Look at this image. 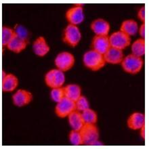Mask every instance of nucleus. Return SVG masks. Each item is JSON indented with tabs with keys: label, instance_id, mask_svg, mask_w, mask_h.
Here are the masks:
<instances>
[{
	"label": "nucleus",
	"instance_id": "nucleus-7",
	"mask_svg": "<svg viewBox=\"0 0 149 149\" xmlns=\"http://www.w3.org/2000/svg\"><path fill=\"white\" fill-rule=\"evenodd\" d=\"M74 57L71 53L67 52L60 53L55 59V65L58 69L61 71H67L73 67Z\"/></svg>",
	"mask_w": 149,
	"mask_h": 149
},
{
	"label": "nucleus",
	"instance_id": "nucleus-17",
	"mask_svg": "<svg viewBox=\"0 0 149 149\" xmlns=\"http://www.w3.org/2000/svg\"><path fill=\"white\" fill-rule=\"evenodd\" d=\"M18 80L15 75L8 74L2 79V90L5 92H12L17 88Z\"/></svg>",
	"mask_w": 149,
	"mask_h": 149
},
{
	"label": "nucleus",
	"instance_id": "nucleus-14",
	"mask_svg": "<svg viewBox=\"0 0 149 149\" xmlns=\"http://www.w3.org/2000/svg\"><path fill=\"white\" fill-rule=\"evenodd\" d=\"M33 49L35 54L39 56L46 55L49 51V47L43 37H39L33 42Z\"/></svg>",
	"mask_w": 149,
	"mask_h": 149
},
{
	"label": "nucleus",
	"instance_id": "nucleus-19",
	"mask_svg": "<svg viewBox=\"0 0 149 149\" xmlns=\"http://www.w3.org/2000/svg\"><path fill=\"white\" fill-rule=\"evenodd\" d=\"M138 23L134 20H125L121 24L120 31L129 36H134L138 32Z\"/></svg>",
	"mask_w": 149,
	"mask_h": 149
},
{
	"label": "nucleus",
	"instance_id": "nucleus-16",
	"mask_svg": "<svg viewBox=\"0 0 149 149\" xmlns=\"http://www.w3.org/2000/svg\"><path fill=\"white\" fill-rule=\"evenodd\" d=\"M68 117H69V124L73 128V130H76V131H80L83 125L85 124L80 111L74 110L70 113Z\"/></svg>",
	"mask_w": 149,
	"mask_h": 149
},
{
	"label": "nucleus",
	"instance_id": "nucleus-23",
	"mask_svg": "<svg viewBox=\"0 0 149 149\" xmlns=\"http://www.w3.org/2000/svg\"><path fill=\"white\" fill-rule=\"evenodd\" d=\"M81 116L84 123L95 124L97 122V114L90 108L82 111Z\"/></svg>",
	"mask_w": 149,
	"mask_h": 149
},
{
	"label": "nucleus",
	"instance_id": "nucleus-13",
	"mask_svg": "<svg viewBox=\"0 0 149 149\" xmlns=\"http://www.w3.org/2000/svg\"><path fill=\"white\" fill-rule=\"evenodd\" d=\"M90 28L96 36H108L110 31V24L104 19L98 18L92 22Z\"/></svg>",
	"mask_w": 149,
	"mask_h": 149
},
{
	"label": "nucleus",
	"instance_id": "nucleus-3",
	"mask_svg": "<svg viewBox=\"0 0 149 149\" xmlns=\"http://www.w3.org/2000/svg\"><path fill=\"white\" fill-rule=\"evenodd\" d=\"M83 143L86 145H93L98 140L99 133L95 124L85 123L80 130Z\"/></svg>",
	"mask_w": 149,
	"mask_h": 149
},
{
	"label": "nucleus",
	"instance_id": "nucleus-24",
	"mask_svg": "<svg viewBox=\"0 0 149 149\" xmlns=\"http://www.w3.org/2000/svg\"><path fill=\"white\" fill-rule=\"evenodd\" d=\"M14 31L16 34V36L20 37V39H23V40L26 41V42L29 43V39L30 33L29 31L24 27L23 26L20 25V24H17L14 27Z\"/></svg>",
	"mask_w": 149,
	"mask_h": 149
},
{
	"label": "nucleus",
	"instance_id": "nucleus-10",
	"mask_svg": "<svg viewBox=\"0 0 149 149\" xmlns=\"http://www.w3.org/2000/svg\"><path fill=\"white\" fill-rule=\"evenodd\" d=\"M111 46L108 36H96L92 42V50L104 55Z\"/></svg>",
	"mask_w": 149,
	"mask_h": 149
},
{
	"label": "nucleus",
	"instance_id": "nucleus-5",
	"mask_svg": "<svg viewBox=\"0 0 149 149\" xmlns=\"http://www.w3.org/2000/svg\"><path fill=\"white\" fill-rule=\"evenodd\" d=\"M65 81L64 73L59 69H52L45 74V81L48 87L51 88H61Z\"/></svg>",
	"mask_w": 149,
	"mask_h": 149
},
{
	"label": "nucleus",
	"instance_id": "nucleus-9",
	"mask_svg": "<svg viewBox=\"0 0 149 149\" xmlns=\"http://www.w3.org/2000/svg\"><path fill=\"white\" fill-rule=\"evenodd\" d=\"M66 18L69 24L77 25L80 24L84 20V10L81 5H76L67 10Z\"/></svg>",
	"mask_w": 149,
	"mask_h": 149
},
{
	"label": "nucleus",
	"instance_id": "nucleus-15",
	"mask_svg": "<svg viewBox=\"0 0 149 149\" xmlns=\"http://www.w3.org/2000/svg\"><path fill=\"white\" fill-rule=\"evenodd\" d=\"M144 125V115L140 113H134L127 120V126L131 130H140Z\"/></svg>",
	"mask_w": 149,
	"mask_h": 149
},
{
	"label": "nucleus",
	"instance_id": "nucleus-28",
	"mask_svg": "<svg viewBox=\"0 0 149 149\" xmlns=\"http://www.w3.org/2000/svg\"><path fill=\"white\" fill-rule=\"evenodd\" d=\"M146 8L144 6L140 8V10L138 11V17L139 19H140V20H142L143 22V23L145 21V15H146Z\"/></svg>",
	"mask_w": 149,
	"mask_h": 149
},
{
	"label": "nucleus",
	"instance_id": "nucleus-4",
	"mask_svg": "<svg viewBox=\"0 0 149 149\" xmlns=\"http://www.w3.org/2000/svg\"><path fill=\"white\" fill-rule=\"evenodd\" d=\"M81 34L76 25L69 24L65 28L63 33V41L71 47H75L79 43Z\"/></svg>",
	"mask_w": 149,
	"mask_h": 149
},
{
	"label": "nucleus",
	"instance_id": "nucleus-8",
	"mask_svg": "<svg viewBox=\"0 0 149 149\" xmlns=\"http://www.w3.org/2000/svg\"><path fill=\"white\" fill-rule=\"evenodd\" d=\"M74 110H76L75 102L67 97H65L60 102H57L55 108V113L58 117L65 118L69 116V114Z\"/></svg>",
	"mask_w": 149,
	"mask_h": 149
},
{
	"label": "nucleus",
	"instance_id": "nucleus-25",
	"mask_svg": "<svg viewBox=\"0 0 149 149\" xmlns=\"http://www.w3.org/2000/svg\"><path fill=\"white\" fill-rule=\"evenodd\" d=\"M65 97V88H53L51 92V98L54 101L58 102L62 99Z\"/></svg>",
	"mask_w": 149,
	"mask_h": 149
},
{
	"label": "nucleus",
	"instance_id": "nucleus-29",
	"mask_svg": "<svg viewBox=\"0 0 149 149\" xmlns=\"http://www.w3.org/2000/svg\"><path fill=\"white\" fill-rule=\"evenodd\" d=\"M139 33L142 37V39H144V37H145V24L144 23H142L141 26L140 27Z\"/></svg>",
	"mask_w": 149,
	"mask_h": 149
},
{
	"label": "nucleus",
	"instance_id": "nucleus-30",
	"mask_svg": "<svg viewBox=\"0 0 149 149\" xmlns=\"http://www.w3.org/2000/svg\"><path fill=\"white\" fill-rule=\"evenodd\" d=\"M144 128H145V126L144 125L142 126V127L140 128V136H141V137L144 139L145 138V131H144Z\"/></svg>",
	"mask_w": 149,
	"mask_h": 149
},
{
	"label": "nucleus",
	"instance_id": "nucleus-2",
	"mask_svg": "<svg viewBox=\"0 0 149 149\" xmlns=\"http://www.w3.org/2000/svg\"><path fill=\"white\" fill-rule=\"evenodd\" d=\"M143 64L144 61L141 57L136 56L132 54L124 58L121 62V66L124 71L132 74L139 73Z\"/></svg>",
	"mask_w": 149,
	"mask_h": 149
},
{
	"label": "nucleus",
	"instance_id": "nucleus-22",
	"mask_svg": "<svg viewBox=\"0 0 149 149\" xmlns=\"http://www.w3.org/2000/svg\"><path fill=\"white\" fill-rule=\"evenodd\" d=\"M16 36L15 31L8 26L2 27V45L7 46L8 43Z\"/></svg>",
	"mask_w": 149,
	"mask_h": 149
},
{
	"label": "nucleus",
	"instance_id": "nucleus-21",
	"mask_svg": "<svg viewBox=\"0 0 149 149\" xmlns=\"http://www.w3.org/2000/svg\"><path fill=\"white\" fill-rule=\"evenodd\" d=\"M132 54L138 57H142L145 53V40L144 39H138L132 45Z\"/></svg>",
	"mask_w": 149,
	"mask_h": 149
},
{
	"label": "nucleus",
	"instance_id": "nucleus-12",
	"mask_svg": "<svg viewBox=\"0 0 149 149\" xmlns=\"http://www.w3.org/2000/svg\"><path fill=\"white\" fill-rule=\"evenodd\" d=\"M33 96L31 93L24 90H19L12 96L13 103L16 106L22 107L31 102Z\"/></svg>",
	"mask_w": 149,
	"mask_h": 149
},
{
	"label": "nucleus",
	"instance_id": "nucleus-26",
	"mask_svg": "<svg viewBox=\"0 0 149 149\" xmlns=\"http://www.w3.org/2000/svg\"><path fill=\"white\" fill-rule=\"evenodd\" d=\"M69 140L73 145H82L83 140L79 131L73 130L69 134Z\"/></svg>",
	"mask_w": 149,
	"mask_h": 149
},
{
	"label": "nucleus",
	"instance_id": "nucleus-11",
	"mask_svg": "<svg viewBox=\"0 0 149 149\" xmlns=\"http://www.w3.org/2000/svg\"><path fill=\"white\" fill-rule=\"evenodd\" d=\"M103 56L106 63L113 65L121 63L124 58V55L122 50L113 47H111L109 50L103 55Z\"/></svg>",
	"mask_w": 149,
	"mask_h": 149
},
{
	"label": "nucleus",
	"instance_id": "nucleus-6",
	"mask_svg": "<svg viewBox=\"0 0 149 149\" xmlns=\"http://www.w3.org/2000/svg\"><path fill=\"white\" fill-rule=\"evenodd\" d=\"M109 42L111 47L122 50L129 46L131 42V38L128 35L119 31L113 33L109 37Z\"/></svg>",
	"mask_w": 149,
	"mask_h": 149
},
{
	"label": "nucleus",
	"instance_id": "nucleus-18",
	"mask_svg": "<svg viewBox=\"0 0 149 149\" xmlns=\"http://www.w3.org/2000/svg\"><path fill=\"white\" fill-rule=\"evenodd\" d=\"M27 43H28L26 41L20 39L18 36H16L8 43L7 47L9 50L18 54L26 48Z\"/></svg>",
	"mask_w": 149,
	"mask_h": 149
},
{
	"label": "nucleus",
	"instance_id": "nucleus-27",
	"mask_svg": "<svg viewBox=\"0 0 149 149\" xmlns=\"http://www.w3.org/2000/svg\"><path fill=\"white\" fill-rule=\"evenodd\" d=\"M74 102H75L76 110L79 111H84L86 109L90 108L88 101L84 96H81Z\"/></svg>",
	"mask_w": 149,
	"mask_h": 149
},
{
	"label": "nucleus",
	"instance_id": "nucleus-20",
	"mask_svg": "<svg viewBox=\"0 0 149 149\" xmlns=\"http://www.w3.org/2000/svg\"><path fill=\"white\" fill-rule=\"evenodd\" d=\"M65 88V97H67L70 100L75 101L81 96V90L80 87L77 85L71 84L68 85Z\"/></svg>",
	"mask_w": 149,
	"mask_h": 149
},
{
	"label": "nucleus",
	"instance_id": "nucleus-1",
	"mask_svg": "<svg viewBox=\"0 0 149 149\" xmlns=\"http://www.w3.org/2000/svg\"><path fill=\"white\" fill-rule=\"evenodd\" d=\"M83 61L87 68L94 71L101 69L106 64L103 55L92 49L85 54Z\"/></svg>",
	"mask_w": 149,
	"mask_h": 149
}]
</instances>
